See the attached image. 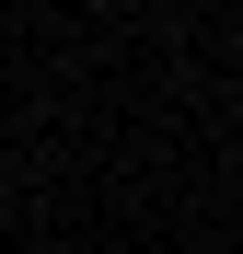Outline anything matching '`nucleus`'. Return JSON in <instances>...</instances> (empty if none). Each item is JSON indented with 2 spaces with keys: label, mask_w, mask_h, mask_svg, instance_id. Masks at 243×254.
Wrapping results in <instances>:
<instances>
[{
  "label": "nucleus",
  "mask_w": 243,
  "mask_h": 254,
  "mask_svg": "<svg viewBox=\"0 0 243 254\" xmlns=\"http://www.w3.org/2000/svg\"><path fill=\"white\" fill-rule=\"evenodd\" d=\"M0 208H12V174H0Z\"/></svg>",
  "instance_id": "1"
}]
</instances>
